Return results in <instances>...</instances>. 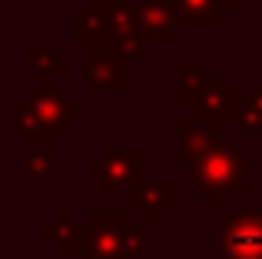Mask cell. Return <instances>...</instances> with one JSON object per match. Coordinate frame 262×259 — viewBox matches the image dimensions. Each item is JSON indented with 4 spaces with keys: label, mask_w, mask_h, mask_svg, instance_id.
<instances>
[{
    "label": "cell",
    "mask_w": 262,
    "mask_h": 259,
    "mask_svg": "<svg viewBox=\"0 0 262 259\" xmlns=\"http://www.w3.org/2000/svg\"><path fill=\"white\" fill-rule=\"evenodd\" d=\"M189 183L206 196V209H219L223 196H249V153L232 140H212L209 149L189 166Z\"/></svg>",
    "instance_id": "1"
},
{
    "label": "cell",
    "mask_w": 262,
    "mask_h": 259,
    "mask_svg": "<svg viewBox=\"0 0 262 259\" xmlns=\"http://www.w3.org/2000/svg\"><path fill=\"white\" fill-rule=\"evenodd\" d=\"M83 259H136L146 246V223L136 226L133 209H86Z\"/></svg>",
    "instance_id": "2"
},
{
    "label": "cell",
    "mask_w": 262,
    "mask_h": 259,
    "mask_svg": "<svg viewBox=\"0 0 262 259\" xmlns=\"http://www.w3.org/2000/svg\"><path fill=\"white\" fill-rule=\"evenodd\" d=\"M83 176L93 183H100V189L106 196L113 193H129L133 183H140L146 176V153L140 146H116L103 149L96 160H90L83 166Z\"/></svg>",
    "instance_id": "3"
},
{
    "label": "cell",
    "mask_w": 262,
    "mask_h": 259,
    "mask_svg": "<svg viewBox=\"0 0 262 259\" xmlns=\"http://www.w3.org/2000/svg\"><path fill=\"white\" fill-rule=\"evenodd\" d=\"M129 57H123L113 44L86 47V87L100 90L103 103H113L120 90H129Z\"/></svg>",
    "instance_id": "4"
},
{
    "label": "cell",
    "mask_w": 262,
    "mask_h": 259,
    "mask_svg": "<svg viewBox=\"0 0 262 259\" xmlns=\"http://www.w3.org/2000/svg\"><path fill=\"white\" fill-rule=\"evenodd\" d=\"M219 256L223 259H262V209L226 213L219 229Z\"/></svg>",
    "instance_id": "5"
},
{
    "label": "cell",
    "mask_w": 262,
    "mask_h": 259,
    "mask_svg": "<svg viewBox=\"0 0 262 259\" xmlns=\"http://www.w3.org/2000/svg\"><path fill=\"white\" fill-rule=\"evenodd\" d=\"M27 103L33 106V113H37L57 136H67L73 126H77V120L86 117V106L73 103V100L67 97L63 90H57L53 83H40L37 90L27 97Z\"/></svg>",
    "instance_id": "6"
},
{
    "label": "cell",
    "mask_w": 262,
    "mask_h": 259,
    "mask_svg": "<svg viewBox=\"0 0 262 259\" xmlns=\"http://www.w3.org/2000/svg\"><path fill=\"white\" fill-rule=\"evenodd\" d=\"M129 209L140 216L146 226H156L163 220V213H173L176 209V180H149L143 176L140 183L129 186Z\"/></svg>",
    "instance_id": "7"
},
{
    "label": "cell",
    "mask_w": 262,
    "mask_h": 259,
    "mask_svg": "<svg viewBox=\"0 0 262 259\" xmlns=\"http://www.w3.org/2000/svg\"><path fill=\"white\" fill-rule=\"evenodd\" d=\"M110 40H113V47L129 60H140L143 53H146L149 40H146V30H143V20H140V10H136V7L110 0Z\"/></svg>",
    "instance_id": "8"
},
{
    "label": "cell",
    "mask_w": 262,
    "mask_h": 259,
    "mask_svg": "<svg viewBox=\"0 0 262 259\" xmlns=\"http://www.w3.org/2000/svg\"><path fill=\"white\" fill-rule=\"evenodd\" d=\"M186 106H189V117H196V120H203V123L219 130V123H223L226 117H232V90H226L223 80H219L216 73H209L206 83L199 87L196 97Z\"/></svg>",
    "instance_id": "9"
},
{
    "label": "cell",
    "mask_w": 262,
    "mask_h": 259,
    "mask_svg": "<svg viewBox=\"0 0 262 259\" xmlns=\"http://www.w3.org/2000/svg\"><path fill=\"white\" fill-rule=\"evenodd\" d=\"M37 236L43 243H50L53 253L60 256H83V240H86V226L73 220L70 209H57L50 223L37 229Z\"/></svg>",
    "instance_id": "10"
},
{
    "label": "cell",
    "mask_w": 262,
    "mask_h": 259,
    "mask_svg": "<svg viewBox=\"0 0 262 259\" xmlns=\"http://www.w3.org/2000/svg\"><path fill=\"white\" fill-rule=\"evenodd\" d=\"M73 40L83 47L113 44L110 40V0H86L83 10L73 13Z\"/></svg>",
    "instance_id": "11"
},
{
    "label": "cell",
    "mask_w": 262,
    "mask_h": 259,
    "mask_svg": "<svg viewBox=\"0 0 262 259\" xmlns=\"http://www.w3.org/2000/svg\"><path fill=\"white\" fill-rule=\"evenodd\" d=\"M219 136L216 126L203 123V120H176V163L179 166H192L199 156L209 149V143Z\"/></svg>",
    "instance_id": "12"
},
{
    "label": "cell",
    "mask_w": 262,
    "mask_h": 259,
    "mask_svg": "<svg viewBox=\"0 0 262 259\" xmlns=\"http://www.w3.org/2000/svg\"><path fill=\"white\" fill-rule=\"evenodd\" d=\"M10 126L13 133L20 136V143H24L27 149H53V143H57V133H53L50 126L43 123V120L33 113V106L27 103H10Z\"/></svg>",
    "instance_id": "13"
},
{
    "label": "cell",
    "mask_w": 262,
    "mask_h": 259,
    "mask_svg": "<svg viewBox=\"0 0 262 259\" xmlns=\"http://www.w3.org/2000/svg\"><path fill=\"white\" fill-rule=\"evenodd\" d=\"M236 0H173V10L179 27L192 30H212L223 24V13H229Z\"/></svg>",
    "instance_id": "14"
},
{
    "label": "cell",
    "mask_w": 262,
    "mask_h": 259,
    "mask_svg": "<svg viewBox=\"0 0 262 259\" xmlns=\"http://www.w3.org/2000/svg\"><path fill=\"white\" fill-rule=\"evenodd\" d=\"M24 57H27V67L37 73L40 83H53L57 77H67L73 70V63L67 57H57L50 47H40V44H27Z\"/></svg>",
    "instance_id": "15"
},
{
    "label": "cell",
    "mask_w": 262,
    "mask_h": 259,
    "mask_svg": "<svg viewBox=\"0 0 262 259\" xmlns=\"http://www.w3.org/2000/svg\"><path fill=\"white\" fill-rule=\"evenodd\" d=\"M232 120L239 133L262 136V90H232Z\"/></svg>",
    "instance_id": "16"
},
{
    "label": "cell",
    "mask_w": 262,
    "mask_h": 259,
    "mask_svg": "<svg viewBox=\"0 0 262 259\" xmlns=\"http://www.w3.org/2000/svg\"><path fill=\"white\" fill-rule=\"evenodd\" d=\"M176 77H179V83H176V103H189L192 97H196V90L206 83V77H209V67H206V60H199V57H183V60H176Z\"/></svg>",
    "instance_id": "17"
},
{
    "label": "cell",
    "mask_w": 262,
    "mask_h": 259,
    "mask_svg": "<svg viewBox=\"0 0 262 259\" xmlns=\"http://www.w3.org/2000/svg\"><path fill=\"white\" fill-rule=\"evenodd\" d=\"M24 173H27V180H50V176L57 173V156H53V149H27Z\"/></svg>",
    "instance_id": "18"
}]
</instances>
